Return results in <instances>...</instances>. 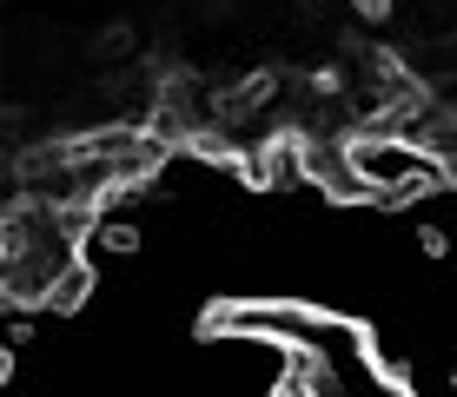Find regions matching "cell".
<instances>
[{
  "mask_svg": "<svg viewBox=\"0 0 457 397\" xmlns=\"http://www.w3.org/2000/svg\"><path fill=\"white\" fill-rule=\"evenodd\" d=\"M418 252H424V259H445V252H451V232H445V226H418Z\"/></svg>",
  "mask_w": 457,
  "mask_h": 397,
  "instance_id": "4",
  "label": "cell"
},
{
  "mask_svg": "<svg viewBox=\"0 0 457 397\" xmlns=\"http://www.w3.org/2000/svg\"><path fill=\"white\" fill-rule=\"evenodd\" d=\"M87 54H93V60H126V54H133V27H126V21H106L100 34L87 40Z\"/></svg>",
  "mask_w": 457,
  "mask_h": 397,
  "instance_id": "3",
  "label": "cell"
},
{
  "mask_svg": "<svg viewBox=\"0 0 457 397\" xmlns=\"http://www.w3.org/2000/svg\"><path fill=\"white\" fill-rule=\"evenodd\" d=\"M87 238H93V252H113V259H133V252H139V238H146V232H139L133 219L120 212V205H106V212L93 219V232H87Z\"/></svg>",
  "mask_w": 457,
  "mask_h": 397,
  "instance_id": "1",
  "label": "cell"
},
{
  "mask_svg": "<svg viewBox=\"0 0 457 397\" xmlns=\"http://www.w3.org/2000/svg\"><path fill=\"white\" fill-rule=\"evenodd\" d=\"M87 292H93V259L87 265H73L67 278L54 285V298H46V311H80L87 305Z\"/></svg>",
  "mask_w": 457,
  "mask_h": 397,
  "instance_id": "2",
  "label": "cell"
},
{
  "mask_svg": "<svg viewBox=\"0 0 457 397\" xmlns=\"http://www.w3.org/2000/svg\"><path fill=\"white\" fill-rule=\"evenodd\" d=\"M345 7H352L358 21H371V27H378V21H391V0H345Z\"/></svg>",
  "mask_w": 457,
  "mask_h": 397,
  "instance_id": "5",
  "label": "cell"
}]
</instances>
